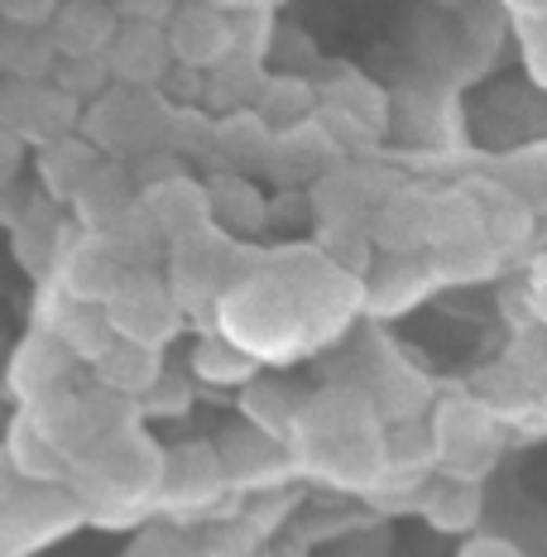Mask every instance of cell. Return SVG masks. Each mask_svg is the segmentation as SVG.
<instances>
[{"label":"cell","instance_id":"obj_1","mask_svg":"<svg viewBox=\"0 0 547 557\" xmlns=\"http://www.w3.org/2000/svg\"><path fill=\"white\" fill-rule=\"evenodd\" d=\"M107 304H111V327L130 336V346H139V351H149L159 336L178 332V312L169 304V288H159L154 278H121V288Z\"/></svg>","mask_w":547,"mask_h":557},{"label":"cell","instance_id":"obj_2","mask_svg":"<svg viewBox=\"0 0 547 557\" xmlns=\"http://www.w3.org/2000/svg\"><path fill=\"white\" fill-rule=\"evenodd\" d=\"M101 380L115 389H149L159 380L154 351H139V346H111L101 356Z\"/></svg>","mask_w":547,"mask_h":557},{"label":"cell","instance_id":"obj_3","mask_svg":"<svg viewBox=\"0 0 547 557\" xmlns=\"http://www.w3.org/2000/svg\"><path fill=\"white\" fill-rule=\"evenodd\" d=\"M427 515H433V524H442V529H465L481 515V495H475V485L437 481L433 500H427Z\"/></svg>","mask_w":547,"mask_h":557},{"label":"cell","instance_id":"obj_4","mask_svg":"<svg viewBox=\"0 0 547 557\" xmlns=\"http://www.w3.org/2000/svg\"><path fill=\"white\" fill-rule=\"evenodd\" d=\"M197 375H212L221 385H240V380L254 375V361L226 351V346H202V351H197Z\"/></svg>","mask_w":547,"mask_h":557}]
</instances>
